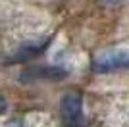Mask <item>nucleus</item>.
Instances as JSON below:
<instances>
[{"instance_id":"f03ea898","label":"nucleus","mask_w":129,"mask_h":127,"mask_svg":"<svg viewBox=\"0 0 129 127\" xmlns=\"http://www.w3.org/2000/svg\"><path fill=\"white\" fill-rule=\"evenodd\" d=\"M92 69L96 73H110V71H118V69H129V52L114 50V52L100 54L92 62Z\"/></svg>"},{"instance_id":"7ed1b4c3","label":"nucleus","mask_w":129,"mask_h":127,"mask_svg":"<svg viewBox=\"0 0 129 127\" xmlns=\"http://www.w3.org/2000/svg\"><path fill=\"white\" fill-rule=\"evenodd\" d=\"M66 75H68V71H64L62 68H31L21 79H31V77H37V79H41V77L43 79L44 77L46 79H64Z\"/></svg>"},{"instance_id":"20e7f679","label":"nucleus","mask_w":129,"mask_h":127,"mask_svg":"<svg viewBox=\"0 0 129 127\" xmlns=\"http://www.w3.org/2000/svg\"><path fill=\"white\" fill-rule=\"evenodd\" d=\"M4 110H6V98H4V96H0V114H2Z\"/></svg>"},{"instance_id":"f257e3e1","label":"nucleus","mask_w":129,"mask_h":127,"mask_svg":"<svg viewBox=\"0 0 129 127\" xmlns=\"http://www.w3.org/2000/svg\"><path fill=\"white\" fill-rule=\"evenodd\" d=\"M60 114L68 127L83 125V98L79 92H66L60 102Z\"/></svg>"},{"instance_id":"39448f33","label":"nucleus","mask_w":129,"mask_h":127,"mask_svg":"<svg viewBox=\"0 0 129 127\" xmlns=\"http://www.w3.org/2000/svg\"><path fill=\"white\" fill-rule=\"evenodd\" d=\"M104 2H106V4H119V2H123V0H104Z\"/></svg>"}]
</instances>
